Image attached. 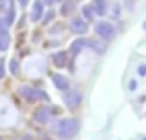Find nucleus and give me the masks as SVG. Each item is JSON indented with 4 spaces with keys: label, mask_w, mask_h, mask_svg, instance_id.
I'll return each mask as SVG.
<instances>
[{
    "label": "nucleus",
    "mask_w": 146,
    "mask_h": 140,
    "mask_svg": "<svg viewBox=\"0 0 146 140\" xmlns=\"http://www.w3.org/2000/svg\"><path fill=\"white\" fill-rule=\"evenodd\" d=\"M78 128H80V122L76 118H62L52 126V132L58 134L62 140H70L78 134Z\"/></svg>",
    "instance_id": "nucleus-1"
},
{
    "label": "nucleus",
    "mask_w": 146,
    "mask_h": 140,
    "mask_svg": "<svg viewBox=\"0 0 146 140\" xmlns=\"http://www.w3.org/2000/svg\"><path fill=\"white\" fill-rule=\"evenodd\" d=\"M20 94H22V98L24 100H28V102H36V100H48V94L44 92V90H38V88H32V86H20V90H18Z\"/></svg>",
    "instance_id": "nucleus-2"
},
{
    "label": "nucleus",
    "mask_w": 146,
    "mask_h": 140,
    "mask_svg": "<svg viewBox=\"0 0 146 140\" xmlns=\"http://www.w3.org/2000/svg\"><path fill=\"white\" fill-rule=\"evenodd\" d=\"M94 32H96V34L102 38V40H112V38H114V26H112L110 22H104V20L96 22Z\"/></svg>",
    "instance_id": "nucleus-3"
},
{
    "label": "nucleus",
    "mask_w": 146,
    "mask_h": 140,
    "mask_svg": "<svg viewBox=\"0 0 146 140\" xmlns=\"http://www.w3.org/2000/svg\"><path fill=\"white\" fill-rule=\"evenodd\" d=\"M0 10H2V14H4V22L10 26L14 22V16H16L14 0H0Z\"/></svg>",
    "instance_id": "nucleus-4"
},
{
    "label": "nucleus",
    "mask_w": 146,
    "mask_h": 140,
    "mask_svg": "<svg viewBox=\"0 0 146 140\" xmlns=\"http://www.w3.org/2000/svg\"><path fill=\"white\" fill-rule=\"evenodd\" d=\"M52 114H56V108H54V106L38 108V110L34 112V122H38V124H48L50 118H52Z\"/></svg>",
    "instance_id": "nucleus-5"
},
{
    "label": "nucleus",
    "mask_w": 146,
    "mask_h": 140,
    "mask_svg": "<svg viewBox=\"0 0 146 140\" xmlns=\"http://www.w3.org/2000/svg\"><path fill=\"white\" fill-rule=\"evenodd\" d=\"M62 100H64V104H66L68 108L74 110V108H78V106L82 104V94H80L78 90H66Z\"/></svg>",
    "instance_id": "nucleus-6"
},
{
    "label": "nucleus",
    "mask_w": 146,
    "mask_h": 140,
    "mask_svg": "<svg viewBox=\"0 0 146 140\" xmlns=\"http://www.w3.org/2000/svg\"><path fill=\"white\" fill-rule=\"evenodd\" d=\"M70 30H72L74 34H86V32H88V20H84L82 16L70 18Z\"/></svg>",
    "instance_id": "nucleus-7"
},
{
    "label": "nucleus",
    "mask_w": 146,
    "mask_h": 140,
    "mask_svg": "<svg viewBox=\"0 0 146 140\" xmlns=\"http://www.w3.org/2000/svg\"><path fill=\"white\" fill-rule=\"evenodd\" d=\"M42 16H44V4H42V0H36L32 10H30V20L32 22H40Z\"/></svg>",
    "instance_id": "nucleus-8"
},
{
    "label": "nucleus",
    "mask_w": 146,
    "mask_h": 140,
    "mask_svg": "<svg viewBox=\"0 0 146 140\" xmlns=\"http://www.w3.org/2000/svg\"><path fill=\"white\" fill-rule=\"evenodd\" d=\"M52 82H54V86H56L58 90H62V92H66V90L70 88L68 78H66V76H62V74H52Z\"/></svg>",
    "instance_id": "nucleus-9"
},
{
    "label": "nucleus",
    "mask_w": 146,
    "mask_h": 140,
    "mask_svg": "<svg viewBox=\"0 0 146 140\" xmlns=\"http://www.w3.org/2000/svg\"><path fill=\"white\" fill-rule=\"evenodd\" d=\"M66 60H68V54H66L64 50H58V52H54V54H52V62H54L58 68L66 66Z\"/></svg>",
    "instance_id": "nucleus-10"
},
{
    "label": "nucleus",
    "mask_w": 146,
    "mask_h": 140,
    "mask_svg": "<svg viewBox=\"0 0 146 140\" xmlns=\"http://www.w3.org/2000/svg\"><path fill=\"white\" fill-rule=\"evenodd\" d=\"M86 46H88V40H86V38H78V40L72 42V46H70V54H78V52L84 50Z\"/></svg>",
    "instance_id": "nucleus-11"
},
{
    "label": "nucleus",
    "mask_w": 146,
    "mask_h": 140,
    "mask_svg": "<svg viewBox=\"0 0 146 140\" xmlns=\"http://www.w3.org/2000/svg\"><path fill=\"white\" fill-rule=\"evenodd\" d=\"M92 8H94V12H96L98 16H104V14L108 12L106 0H94V2H92Z\"/></svg>",
    "instance_id": "nucleus-12"
},
{
    "label": "nucleus",
    "mask_w": 146,
    "mask_h": 140,
    "mask_svg": "<svg viewBox=\"0 0 146 140\" xmlns=\"http://www.w3.org/2000/svg\"><path fill=\"white\" fill-rule=\"evenodd\" d=\"M94 16H96V12H94L92 6H84V8H82V18H84V20H92Z\"/></svg>",
    "instance_id": "nucleus-13"
},
{
    "label": "nucleus",
    "mask_w": 146,
    "mask_h": 140,
    "mask_svg": "<svg viewBox=\"0 0 146 140\" xmlns=\"http://www.w3.org/2000/svg\"><path fill=\"white\" fill-rule=\"evenodd\" d=\"M8 46H10V38H8V34L0 36V52H4V50H6Z\"/></svg>",
    "instance_id": "nucleus-14"
},
{
    "label": "nucleus",
    "mask_w": 146,
    "mask_h": 140,
    "mask_svg": "<svg viewBox=\"0 0 146 140\" xmlns=\"http://www.w3.org/2000/svg\"><path fill=\"white\" fill-rule=\"evenodd\" d=\"M108 16H112V18H118L120 16V6L118 4H112L110 8H108V12H106Z\"/></svg>",
    "instance_id": "nucleus-15"
},
{
    "label": "nucleus",
    "mask_w": 146,
    "mask_h": 140,
    "mask_svg": "<svg viewBox=\"0 0 146 140\" xmlns=\"http://www.w3.org/2000/svg\"><path fill=\"white\" fill-rule=\"evenodd\" d=\"M54 14H56L54 10H48V12H44V16H42V22H44V24L52 22V20H54Z\"/></svg>",
    "instance_id": "nucleus-16"
},
{
    "label": "nucleus",
    "mask_w": 146,
    "mask_h": 140,
    "mask_svg": "<svg viewBox=\"0 0 146 140\" xmlns=\"http://www.w3.org/2000/svg\"><path fill=\"white\" fill-rule=\"evenodd\" d=\"M74 10V2H64L62 4V14H70Z\"/></svg>",
    "instance_id": "nucleus-17"
},
{
    "label": "nucleus",
    "mask_w": 146,
    "mask_h": 140,
    "mask_svg": "<svg viewBox=\"0 0 146 140\" xmlns=\"http://www.w3.org/2000/svg\"><path fill=\"white\" fill-rule=\"evenodd\" d=\"M18 70H20V64H18V60H10V72L16 76V74H18Z\"/></svg>",
    "instance_id": "nucleus-18"
},
{
    "label": "nucleus",
    "mask_w": 146,
    "mask_h": 140,
    "mask_svg": "<svg viewBox=\"0 0 146 140\" xmlns=\"http://www.w3.org/2000/svg\"><path fill=\"white\" fill-rule=\"evenodd\" d=\"M4 34H8V24L4 20H0V36H4Z\"/></svg>",
    "instance_id": "nucleus-19"
},
{
    "label": "nucleus",
    "mask_w": 146,
    "mask_h": 140,
    "mask_svg": "<svg viewBox=\"0 0 146 140\" xmlns=\"http://www.w3.org/2000/svg\"><path fill=\"white\" fill-rule=\"evenodd\" d=\"M4 72H6V64H4V58H0V80L4 78Z\"/></svg>",
    "instance_id": "nucleus-20"
},
{
    "label": "nucleus",
    "mask_w": 146,
    "mask_h": 140,
    "mask_svg": "<svg viewBox=\"0 0 146 140\" xmlns=\"http://www.w3.org/2000/svg\"><path fill=\"white\" fill-rule=\"evenodd\" d=\"M138 74L140 76H146V64H140L138 66Z\"/></svg>",
    "instance_id": "nucleus-21"
},
{
    "label": "nucleus",
    "mask_w": 146,
    "mask_h": 140,
    "mask_svg": "<svg viewBox=\"0 0 146 140\" xmlns=\"http://www.w3.org/2000/svg\"><path fill=\"white\" fill-rule=\"evenodd\" d=\"M18 4H20V6H26V4H28V0H18Z\"/></svg>",
    "instance_id": "nucleus-22"
},
{
    "label": "nucleus",
    "mask_w": 146,
    "mask_h": 140,
    "mask_svg": "<svg viewBox=\"0 0 146 140\" xmlns=\"http://www.w3.org/2000/svg\"><path fill=\"white\" fill-rule=\"evenodd\" d=\"M52 2H56V0H42V4H52Z\"/></svg>",
    "instance_id": "nucleus-23"
},
{
    "label": "nucleus",
    "mask_w": 146,
    "mask_h": 140,
    "mask_svg": "<svg viewBox=\"0 0 146 140\" xmlns=\"http://www.w3.org/2000/svg\"><path fill=\"white\" fill-rule=\"evenodd\" d=\"M142 26H144V30H146V22H144V24H142Z\"/></svg>",
    "instance_id": "nucleus-24"
},
{
    "label": "nucleus",
    "mask_w": 146,
    "mask_h": 140,
    "mask_svg": "<svg viewBox=\"0 0 146 140\" xmlns=\"http://www.w3.org/2000/svg\"><path fill=\"white\" fill-rule=\"evenodd\" d=\"M56 2H64V0H56Z\"/></svg>",
    "instance_id": "nucleus-25"
},
{
    "label": "nucleus",
    "mask_w": 146,
    "mask_h": 140,
    "mask_svg": "<svg viewBox=\"0 0 146 140\" xmlns=\"http://www.w3.org/2000/svg\"><path fill=\"white\" fill-rule=\"evenodd\" d=\"M0 140H4V138H2V136H0Z\"/></svg>",
    "instance_id": "nucleus-26"
},
{
    "label": "nucleus",
    "mask_w": 146,
    "mask_h": 140,
    "mask_svg": "<svg viewBox=\"0 0 146 140\" xmlns=\"http://www.w3.org/2000/svg\"><path fill=\"white\" fill-rule=\"evenodd\" d=\"M142 140H146V136H144V138H142Z\"/></svg>",
    "instance_id": "nucleus-27"
}]
</instances>
